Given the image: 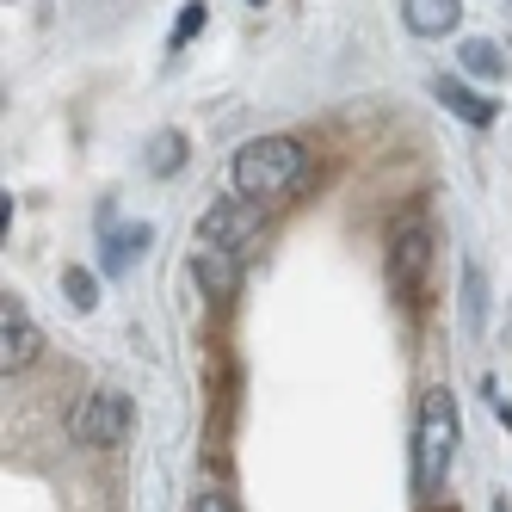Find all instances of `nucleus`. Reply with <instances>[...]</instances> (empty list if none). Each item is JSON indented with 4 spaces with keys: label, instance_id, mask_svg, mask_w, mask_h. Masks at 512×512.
Wrapping results in <instances>:
<instances>
[{
    "label": "nucleus",
    "instance_id": "obj_13",
    "mask_svg": "<svg viewBox=\"0 0 512 512\" xmlns=\"http://www.w3.org/2000/svg\"><path fill=\"white\" fill-rule=\"evenodd\" d=\"M463 315H469V334H482V321H488V284H482V266H463Z\"/></svg>",
    "mask_w": 512,
    "mask_h": 512
},
{
    "label": "nucleus",
    "instance_id": "obj_7",
    "mask_svg": "<svg viewBox=\"0 0 512 512\" xmlns=\"http://www.w3.org/2000/svg\"><path fill=\"white\" fill-rule=\"evenodd\" d=\"M192 278H198L204 297H235V290H241V253H229V247H204V241H198V253H192Z\"/></svg>",
    "mask_w": 512,
    "mask_h": 512
},
{
    "label": "nucleus",
    "instance_id": "obj_18",
    "mask_svg": "<svg viewBox=\"0 0 512 512\" xmlns=\"http://www.w3.org/2000/svg\"><path fill=\"white\" fill-rule=\"evenodd\" d=\"M253 7H260V0H253Z\"/></svg>",
    "mask_w": 512,
    "mask_h": 512
},
{
    "label": "nucleus",
    "instance_id": "obj_5",
    "mask_svg": "<svg viewBox=\"0 0 512 512\" xmlns=\"http://www.w3.org/2000/svg\"><path fill=\"white\" fill-rule=\"evenodd\" d=\"M426 272H432V235H426V223H420V216H414V223H395V235H389V284L401 290V297H420Z\"/></svg>",
    "mask_w": 512,
    "mask_h": 512
},
{
    "label": "nucleus",
    "instance_id": "obj_3",
    "mask_svg": "<svg viewBox=\"0 0 512 512\" xmlns=\"http://www.w3.org/2000/svg\"><path fill=\"white\" fill-rule=\"evenodd\" d=\"M130 426H136V408H130V395L112 389V383H99V389L81 401V414H75V438H81L87 451H112V445H124Z\"/></svg>",
    "mask_w": 512,
    "mask_h": 512
},
{
    "label": "nucleus",
    "instance_id": "obj_1",
    "mask_svg": "<svg viewBox=\"0 0 512 512\" xmlns=\"http://www.w3.org/2000/svg\"><path fill=\"white\" fill-rule=\"evenodd\" d=\"M229 179H235V192L253 198V204H290L303 192V179H309V149L297 136H253L235 149L229 161Z\"/></svg>",
    "mask_w": 512,
    "mask_h": 512
},
{
    "label": "nucleus",
    "instance_id": "obj_14",
    "mask_svg": "<svg viewBox=\"0 0 512 512\" xmlns=\"http://www.w3.org/2000/svg\"><path fill=\"white\" fill-rule=\"evenodd\" d=\"M62 290H68V303H75L81 315L99 303V284H93V272H81V266H68V272H62Z\"/></svg>",
    "mask_w": 512,
    "mask_h": 512
},
{
    "label": "nucleus",
    "instance_id": "obj_2",
    "mask_svg": "<svg viewBox=\"0 0 512 512\" xmlns=\"http://www.w3.org/2000/svg\"><path fill=\"white\" fill-rule=\"evenodd\" d=\"M463 445V414L451 389H426L420 395V420H414V494H438L457 463Z\"/></svg>",
    "mask_w": 512,
    "mask_h": 512
},
{
    "label": "nucleus",
    "instance_id": "obj_16",
    "mask_svg": "<svg viewBox=\"0 0 512 512\" xmlns=\"http://www.w3.org/2000/svg\"><path fill=\"white\" fill-rule=\"evenodd\" d=\"M192 512H235V506H229V494H216V488H210V494H198Z\"/></svg>",
    "mask_w": 512,
    "mask_h": 512
},
{
    "label": "nucleus",
    "instance_id": "obj_8",
    "mask_svg": "<svg viewBox=\"0 0 512 512\" xmlns=\"http://www.w3.org/2000/svg\"><path fill=\"white\" fill-rule=\"evenodd\" d=\"M401 19H408L414 38H445L463 19V0H401Z\"/></svg>",
    "mask_w": 512,
    "mask_h": 512
},
{
    "label": "nucleus",
    "instance_id": "obj_15",
    "mask_svg": "<svg viewBox=\"0 0 512 512\" xmlns=\"http://www.w3.org/2000/svg\"><path fill=\"white\" fill-rule=\"evenodd\" d=\"M198 31H204V0H192V7L179 13V25H173V50H186Z\"/></svg>",
    "mask_w": 512,
    "mask_h": 512
},
{
    "label": "nucleus",
    "instance_id": "obj_9",
    "mask_svg": "<svg viewBox=\"0 0 512 512\" xmlns=\"http://www.w3.org/2000/svg\"><path fill=\"white\" fill-rule=\"evenodd\" d=\"M432 93H438V105H445L451 118L475 124V130H488V124H494V105H488L482 93H475V87H463V81H438Z\"/></svg>",
    "mask_w": 512,
    "mask_h": 512
},
{
    "label": "nucleus",
    "instance_id": "obj_11",
    "mask_svg": "<svg viewBox=\"0 0 512 512\" xmlns=\"http://www.w3.org/2000/svg\"><path fill=\"white\" fill-rule=\"evenodd\" d=\"M179 167H186V136H179V130H161V136L149 142V173L173 179Z\"/></svg>",
    "mask_w": 512,
    "mask_h": 512
},
{
    "label": "nucleus",
    "instance_id": "obj_10",
    "mask_svg": "<svg viewBox=\"0 0 512 512\" xmlns=\"http://www.w3.org/2000/svg\"><path fill=\"white\" fill-rule=\"evenodd\" d=\"M142 247H149V223L112 229V235H105V272H112V278H124V272L142 260Z\"/></svg>",
    "mask_w": 512,
    "mask_h": 512
},
{
    "label": "nucleus",
    "instance_id": "obj_17",
    "mask_svg": "<svg viewBox=\"0 0 512 512\" xmlns=\"http://www.w3.org/2000/svg\"><path fill=\"white\" fill-rule=\"evenodd\" d=\"M494 512H506V500H494Z\"/></svg>",
    "mask_w": 512,
    "mask_h": 512
},
{
    "label": "nucleus",
    "instance_id": "obj_4",
    "mask_svg": "<svg viewBox=\"0 0 512 512\" xmlns=\"http://www.w3.org/2000/svg\"><path fill=\"white\" fill-rule=\"evenodd\" d=\"M266 229V204H253V198H223V204H210L204 216H198V241L204 247H229V253H241L253 235Z\"/></svg>",
    "mask_w": 512,
    "mask_h": 512
},
{
    "label": "nucleus",
    "instance_id": "obj_6",
    "mask_svg": "<svg viewBox=\"0 0 512 512\" xmlns=\"http://www.w3.org/2000/svg\"><path fill=\"white\" fill-rule=\"evenodd\" d=\"M38 352H44V334H38V321H31V309L19 297H0V377L13 383L19 371L38 364Z\"/></svg>",
    "mask_w": 512,
    "mask_h": 512
},
{
    "label": "nucleus",
    "instance_id": "obj_12",
    "mask_svg": "<svg viewBox=\"0 0 512 512\" xmlns=\"http://www.w3.org/2000/svg\"><path fill=\"white\" fill-rule=\"evenodd\" d=\"M457 62L469 68V75H488V81H494V75H506V56H500L488 38H469V44H457Z\"/></svg>",
    "mask_w": 512,
    "mask_h": 512
}]
</instances>
